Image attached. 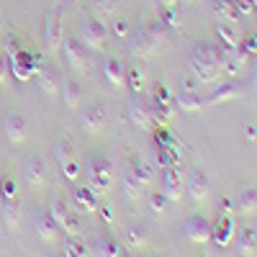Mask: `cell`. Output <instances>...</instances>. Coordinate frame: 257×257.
<instances>
[{
	"label": "cell",
	"mask_w": 257,
	"mask_h": 257,
	"mask_svg": "<svg viewBox=\"0 0 257 257\" xmlns=\"http://www.w3.org/2000/svg\"><path fill=\"white\" fill-rule=\"evenodd\" d=\"M111 31H113L118 39H128V36H132V24H128V18H123V16H113Z\"/></svg>",
	"instance_id": "obj_38"
},
{
	"label": "cell",
	"mask_w": 257,
	"mask_h": 257,
	"mask_svg": "<svg viewBox=\"0 0 257 257\" xmlns=\"http://www.w3.org/2000/svg\"><path fill=\"white\" fill-rule=\"evenodd\" d=\"M185 3H198V0H185Z\"/></svg>",
	"instance_id": "obj_51"
},
{
	"label": "cell",
	"mask_w": 257,
	"mask_h": 257,
	"mask_svg": "<svg viewBox=\"0 0 257 257\" xmlns=\"http://www.w3.org/2000/svg\"><path fill=\"white\" fill-rule=\"evenodd\" d=\"M123 242H126L128 249H147V244H149V231H147V226L139 224V221L132 224V226H126Z\"/></svg>",
	"instance_id": "obj_21"
},
{
	"label": "cell",
	"mask_w": 257,
	"mask_h": 257,
	"mask_svg": "<svg viewBox=\"0 0 257 257\" xmlns=\"http://www.w3.org/2000/svg\"><path fill=\"white\" fill-rule=\"evenodd\" d=\"M183 231H185V237H188L193 244H201V247H203V244L211 242V221H208L206 216H198V213L188 216Z\"/></svg>",
	"instance_id": "obj_12"
},
{
	"label": "cell",
	"mask_w": 257,
	"mask_h": 257,
	"mask_svg": "<svg viewBox=\"0 0 257 257\" xmlns=\"http://www.w3.org/2000/svg\"><path fill=\"white\" fill-rule=\"evenodd\" d=\"M72 198H75V206L80 208V211H88V213H95L98 208H100V201H98V196L88 188V185H77L75 188V193H72Z\"/></svg>",
	"instance_id": "obj_22"
},
{
	"label": "cell",
	"mask_w": 257,
	"mask_h": 257,
	"mask_svg": "<svg viewBox=\"0 0 257 257\" xmlns=\"http://www.w3.org/2000/svg\"><path fill=\"white\" fill-rule=\"evenodd\" d=\"M62 39H64V16H62V8H52V13L47 18V29H44L47 49L57 52L62 47Z\"/></svg>",
	"instance_id": "obj_11"
},
{
	"label": "cell",
	"mask_w": 257,
	"mask_h": 257,
	"mask_svg": "<svg viewBox=\"0 0 257 257\" xmlns=\"http://www.w3.org/2000/svg\"><path fill=\"white\" fill-rule=\"evenodd\" d=\"M252 82H254V88H257V64H254V70H252Z\"/></svg>",
	"instance_id": "obj_49"
},
{
	"label": "cell",
	"mask_w": 257,
	"mask_h": 257,
	"mask_svg": "<svg viewBox=\"0 0 257 257\" xmlns=\"http://www.w3.org/2000/svg\"><path fill=\"white\" fill-rule=\"evenodd\" d=\"M24 183L29 190L39 193V190H44L47 188V167L44 162H41L39 157H31L26 165H24Z\"/></svg>",
	"instance_id": "obj_16"
},
{
	"label": "cell",
	"mask_w": 257,
	"mask_h": 257,
	"mask_svg": "<svg viewBox=\"0 0 257 257\" xmlns=\"http://www.w3.org/2000/svg\"><path fill=\"white\" fill-rule=\"evenodd\" d=\"M234 201H237V213H242V216H252V213L257 211V188H244Z\"/></svg>",
	"instance_id": "obj_28"
},
{
	"label": "cell",
	"mask_w": 257,
	"mask_h": 257,
	"mask_svg": "<svg viewBox=\"0 0 257 257\" xmlns=\"http://www.w3.org/2000/svg\"><path fill=\"white\" fill-rule=\"evenodd\" d=\"M155 160L160 167H173L180 162V155H178V147H157L155 152Z\"/></svg>",
	"instance_id": "obj_32"
},
{
	"label": "cell",
	"mask_w": 257,
	"mask_h": 257,
	"mask_svg": "<svg viewBox=\"0 0 257 257\" xmlns=\"http://www.w3.org/2000/svg\"><path fill=\"white\" fill-rule=\"evenodd\" d=\"M160 24H162V29H170V31H178L180 29V18H178L175 6L173 8H165V13L160 16Z\"/></svg>",
	"instance_id": "obj_40"
},
{
	"label": "cell",
	"mask_w": 257,
	"mask_h": 257,
	"mask_svg": "<svg viewBox=\"0 0 257 257\" xmlns=\"http://www.w3.org/2000/svg\"><path fill=\"white\" fill-rule=\"evenodd\" d=\"M229 257H257V229L244 224L237 229V247L229 252Z\"/></svg>",
	"instance_id": "obj_13"
},
{
	"label": "cell",
	"mask_w": 257,
	"mask_h": 257,
	"mask_svg": "<svg viewBox=\"0 0 257 257\" xmlns=\"http://www.w3.org/2000/svg\"><path fill=\"white\" fill-rule=\"evenodd\" d=\"M62 54H64L67 67H70L75 75L90 72V57H88V49H85V44H82L80 39L64 36V39H62Z\"/></svg>",
	"instance_id": "obj_4"
},
{
	"label": "cell",
	"mask_w": 257,
	"mask_h": 257,
	"mask_svg": "<svg viewBox=\"0 0 257 257\" xmlns=\"http://www.w3.org/2000/svg\"><path fill=\"white\" fill-rule=\"evenodd\" d=\"M49 213H52V219L57 221V226L64 234H77L80 231V219L75 216L67 206H64V201H52L49 203Z\"/></svg>",
	"instance_id": "obj_14"
},
{
	"label": "cell",
	"mask_w": 257,
	"mask_h": 257,
	"mask_svg": "<svg viewBox=\"0 0 257 257\" xmlns=\"http://www.w3.org/2000/svg\"><path fill=\"white\" fill-rule=\"evenodd\" d=\"M103 77L111 82V88L121 90L126 88V67L118 57H105L103 59Z\"/></svg>",
	"instance_id": "obj_18"
},
{
	"label": "cell",
	"mask_w": 257,
	"mask_h": 257,
	"mask_svg": "<svg viewBox=\"0 0 257 257\" xmlns=\"http://www.w3.org/2000/svg\"><path fill=\"white\" fill-rule=\"evenodd\" d=\"M62 173H64V178L77 180V175H80V162H77V157H72V160L64 162V165H62Z\"/></svg>",
	"instance_id": "obj_43"
},
{
	"label": "cell",
	"mask_w": 257,
	"mask_h": 257,
	"mask_svg": "<svg viewBox=\"0 0 257 257\" xmlns=\"http://www.w3.org/2000/svg\"><path fill=\"white\" fill-rule=\"evenodd\" d=\"M157 3H160L162 8H173V6L178 3V0H157Z\"/></svg>",
	"instance_id": "obj_48"
},
{
	"label": "cell",
	"mask_w": 257,
	"mask_h": 257,
	"mask_svg": "<svg viewBox=\"0 0 257 257\" xmlns=\"http://www.w3.org/2000/svg\"><path fill=\"white\" fill-rule=\"evenodd\" d=\"M221 208H224L226 213L237 211V201H234V198H224V201H221Z\"/></svg>",
	"instance_id": "obj_47"
},
{
	"label": "cell",
	"mask_w": 257,
	"mask_h": 257,
	"mask_svg": "<svg viewBox=\"0 0 257 257\" xmlns=\"http://www.w3.org/2000/svg\"><path fill=\"white\" fill-rule=\"evenodd\" d=\"M62 98H64V105H67L70 111H77V105H80V100H82V90H80L77 80H64V85H62Z\"/></svg>",
	"instance_id": "obj_30"
},
{
	"label": "cell",
	"mask_w": 257,
	"mask_h": 257,
	"mask_svg": "<svg viewBox=\"0 0 257 257\" xmlns=\"http://www.w3.org/2000/svg\"><path fill=\"white\" fill-rule=\"evenodd\" d=\"M242 93V85L237 80H224L221 85H216V88L211 90V95L206 98L211 105H216V103H226V100H234Z\"/></svg>",
	"instance_id": "obj_20"
},
{
	"label": "cell",
	"mask_w": 257,
	"mask_h": 257,
	"mask_svg": "<svg viewBox=\"0 0 257 257\" xmlns=\"http://www.w3.org/2000/svg\"><path fill=\"white\" fill-rule=\"evenodd\" d=\"M216 31H219L221 49H224V52H237V49H239V41H242V36L237 34V29H234L231 21H221Z\"/></svg>",
	"instance_id": "obj_23"
},
{
	"label": "cell",
	"mask_w": 257,
	"mask_h": 257,
	"mask_svg": "<svg viewBox=\"0 0 257 257\" xmlns=\"http://www.w3.org/2000/svg\"><path fill=\"white\" fill-rule=\"evenodd\" d=\"M162 24L157 29H139L137 34H132L128 39V54L137 57V59H152L157 52H160V44H162Z\"/></svg>",
	"instance_id": "obj_3"
},
{
	"label": "cell",
	"mask_w": 257,
	"mask_h": 257,
	"mask_svg": "<svg viewBox=\"0 0 257 257\" xmlns=\"http://www.w3.org/2000/svg\"><path fill=\"white\" fill-rule=\"evenodd\" d=\"M162 193L167 196L170 203H178L185 193V173L180 170V165L173 167H165V175H162Z\"/></svg>",
	"instance_id": "obj_8"
},
{
	"label": "cell",
	"mask_w": 257,
	"mask_h": 257,
	"mask_svg": "<svg viewBox=\"0 0 257 257\" xmlns=\"http://www.w3.org/2000/svg\"><path fill=\"white\" fill-rule=\"evenodd\" d=\"M252 226H254V229H257V216H254V224H252Z\"/></svg>",
	"instance_id": "obj_52"
},
{
	"label": "cell",
	"mask_w": 257,
	"mask_h": 257,
	"mask_svg": "<svg viewBox=\"0 0 257 257\" xmlns=\"http://www.w3.org/2000/svg\"><path fill=\"white\" fill-rule=\"evenodd\" d=\"M72 3H77V0H72Z\"/></svg>",
	"instance_id": "obj_56"
},
{
	"label": "cell",
	"mask_w": 257,
	"mask_h": 257,
	"mask_svg": "<svg viewBox=\"0 0 257 257\" xmlns=\"http://www.w3.org/2000/svg\"><path fill=\"white\" fill-rule=\"evenodd\" d=\"M98 211L103 213V219L108 221V224H113V221H116V219H113V208H111V206H100Z\"/></svg>",
	"instance_id": "obj_46"
},
{
	"label": "cell",
	"mask_w": 257,
	"mask_h": 257,
	"mask_svg": "<svg viewBox=\"0 0 257 257\" xmlns=\"http://www.w3.org/2000/svg\"><path fill=\"white\" fill-rule=\"evenodd\" d=\"M57 257H64V254H57Z\"/></svg>",
	"instance_id": "obj_54"
},
{
	"label": "cell",
	"mask_w": 257,
	"mask_h": 257,
	"mask_svg": "<svg viewBox=\"0 0 257 257\" xmlns=\"http://www.w3.org/2000/svg\"><path fill=\"white\" fill-rule=\"evenodd\" d=\"M6 49H8V57H11V59H13V57H18L21 52H24V47H21V41L16 39V34H11V36H8Z\"/></svg>",
	"instance_id": "obj_44"
},
{
	"label": "cell",
	"mask_w": 257,
	"mask_h": 257,
	"mask_svg": "<svg viewBox=\"0 0 257 257\" xmlns=\"http://www.w3.org/2000/svg\"><path fill=\"white\" fill-rule=\"evenodd\" d=\"M3 128H6L8 142H13V144H24L29 139V123H26V118L21 113H8Z\"/></svg>",
	"instance_id": "obj_17"
},
{
	"label": "cell",
	"mask_w": 257,
	"mask_h": 257,
	"mask_svg": "<svg viewBox=\"0 0 257 257\" xmlns=\"http://www.w3.org/2000/svg\"><path fill=\"white\" fill-rule=\"evenodd\" d=\"M213 11H216L219 16H224V18H229L231 24H237V21L242 18L237 6H234V0H213Z\"/></svg>",
	"instance_id": "obj_34"
},
{
	"label": "cell",
	"mask_w": 257,
	"mask_h": 257,
	"mask_svg": "<svg viewBox=\"0 0 257 257\" xmlns=\"http://www.w3.org/2000/svg\"><path fill=\"white\" fill-rule=\"evenodd\" d=\"M175 105H178L180 111H185V113H196V111H201L203 100H201V95H198L196 90L180 88V93L175 95Z\"/></svg>",
	"instance_id": "obj_26"
},
{
	"label": "cell",
	"mask_w": 257,
	"mask_h": 257,
	"mask_svg": "<svg viewBox=\"0 0 257 257\" xmlns=\"http://www.w3.org/2000/svg\"><path fill=\"white\" fill-rule=\"evenodd\" d=\"M126 85L132 88L134 95H142V90H144V70L139 67V64H134V67L126 72Z\"/></svg>",
	"instance_id": "obj_35"
},
{
	"label": "cell",
	"mask_w": 257,
	"mask_h": 257,
	"mask_svg": "<svg viewBox=\"0 0 257 257\" xmlns=\"http://www.w3.org/2000/svg\"><path fill=\"white\" fill-rule=\"evenodd\" d=\"M90 8H93V13H95L98 18H111V16H116V11H118L116 0H93Z\"/></svg>",
	"instance_id": "obj_36"
},
{
	"label": "cell",
	"mask_w": 257,
	"mask_h": 257,
	"mask_svg": "<svg viewBox=\"0 0 257 257\" xmlns=\"http://www.w3.org/2000/svg\"><path fill=\"white\" fill-rule=\"evenodd\" d=\"M34 229H36V237H39L41 242H54V239H57V234H59V226H57V221L52 219V213H49V211L36 213Z\"/></svg>",
	"instance_id": "obj_19"
},
{
	"label": "cell",
	"mask_w": 257,
	"mask_h": 257,
	"mask_svg": "<svg viewBox=\"0 0 257 257\" xmlns=\"http://www.w3.org/2000/svg\"><path fill=\"white\" fill-rule=\"evenodd\" d=\"M121 257H126V254H121Z\"/></svg>",
	"instance_id": "obj_58"
},
{
	"label": "cell",
	"mask_w": 257,
	"mask_h": 257,
	"mask_svg": "<svg viewBox=\"0 0 257 257\" xmlns=\"http://www.w3.org/2000/svg\"><path fill=\"white\" fill-rule=\"evenodd\" d=\"M226 52L221 49V44L216 41H198L190 52V72L198 82H219L221 80V64H224Z\"/></svg>",
	"instance_id": "obj_1"
},
{
	"label": "cell",
	"mask_w": 257,
	"mask_h": 257,
	"mask_svg": "<svg viewBox=\"0 0 257 257\" xmlns=\"http://www.w3.org/2000/svg\"><path fill=\"white\" fill-rule=\"evenodd\" d=\"M121 254H123V247L113 237H98L93 242V257H121Z\"/></svg>",
	"instance_id": "obj_25"
},
{
	"label": "cell",
	"mask_w": 257,
	"mask_h": 257,
	"mask_svg": "<svg viewBox=\"0 0 257 257\" xmlns=\"http://www.w3.org/2000/svg\"><path fill=\"white\" fill-rule=\"evenodd\" d=\"M62 254L64 257H85V254H88V247H85V242L80 237L70 234L67 242H64V247H62Z\"/></svg>",
	"instance_id": "obj_33"
},
{
	"label": "cell",
	"mask_w": 257,
	"mask_h": 257,
	"mask_svg": "<svg viewBox=\"0 0 257 257\" xmlns=\"http://www.w3.org/2000/svg\"><path fill=\"white\" fill-rule=\"evenodd\" d=\"M167 206H170V201H167L165 193H152V196H149V211H152L155 216H162L167 211Z\"/></svg>",
	"instance_id": "obj_39"
},
{
	"label": "cell",
	"mask_w": 257,
	"mask_h": 257,
	"mask_svg": "<svg viewBox=\"0 0 257 257\" xmlns=\"http://www.w3.org/2000/svg\"><path fill=\"white\" fill-rule=\"evenodd\" d=\"M3 219H6V226L11 231L18 229V221H21V206H18V196L16 198H6L3 196Z\"/></svg>",
	"instance_id": "obj_29"
},
{
	"label": "cell",
	"mask_w": 257,
	"mask_h": 257,
	"mask_svg": "<svg viewBox=\"0 0 257 257\" xmlns=\"http://www.w3.org/2000/svg\"><path fill=\"white\" fill-rule=\"evenodd\" d=\"M149 105H152V113H155V123L157 126H167V121L175 116V95L170 93L165 85H157L155 93H152V100H149Z\"/></svg>",
	"instance_id": "obj_5"
},
{
	"label": "cell",
	"mask_w": 257,
	"mask_h": 257,
	"mask_svg": "<svg viewBox=\"0 0 257 257\" xmlns=\"http://www.w3.org/2000/svg\"><path fill=\"white\" fill-rule=\"evenodd\" d=\"M128 118H132V123L137 128H142V132H149V128L155 126V113H152V105H149L147 98L142 95H134L132 100H128Z\"/></svg>",
	"instance_id": "obj_9"
},
{
	"label": "cell",
	"mask_w": 257,
	"mask_h": 257,
	"mask_svg": "<svg viewBox=\"0 0 257 257\" xmlns=\"http://www.w3.org/2000/svg\"><path fill=\"white\" fill-rule=\"evenodd\" d=\"M113 162L105 157H93L88 165V188L95 193L98 198L108 196L113 190Z\"/></svg>",
	"instance_id": "obj_2"
},
{
	"label": "cell",
	"mask_w": 257,
	"mask_h": 257,
	"mask_svg": "<svg viewBox=\"0 0 257 257\" xmlns=\"http://www.w3.org/2000/svg\"><path fill=\"white\" fill-rule=\"evenodd\" d=\"M85 257H90V254H85Z\"/></svg>",
	"instance_id": "obj_57"
},
{
	"label": "cell",
	"mask_w": 257,
	"mask_h": 257,
	"mask_svg": "<svg viewBox=\"0 0 257 257\" xmlns=\"http://www.w3.org/2000/svg\"><path fill=\"white\" fill-rule=\"evenodd\" d=\"M80 126L85 134L90 137H98L105 126H108V111H105V105L100 103H93V105H85L80 111Z\"/></svg>",
	"instance_id": "obj_7"
},
{
	"label": "cell",
	"mask_w": 257,
	"mask_h": 257,
	"mask_svg": "<svg viewBox=\"0 0 257 257\" xmlns=\"http://www.w3.org/2000/svg\"><path fill=\"white\" fill-rule=\"evenodd\" d=\"M234 234H237V224H234V219L229 213H219V219L211 221V239L219 247H229Z\"/></svg>",
	"instance_id": "obj_15"
},
{
	"label": "cell",
	"mask_w": 257,
	"mask_h": 257,
	"mask_svg": "<svg viewBox=\"0 0 257 257\" xmlns=\"http://www.w3.org/2000/svg\"><path fill=\"white\" fill-rule=\"evenodd\" d=\"M252 6H254V8H257V0H252Z\"/></svg>",
	"instance_id": "obj_53"
},
{
	"label": "cell",
	"mask_w": 257,
	"mask_h": 257,
	"mask_svg": "<svg viewBox=\"0 0 257 257\" xmlns=\"http://www.w3.org/2000/svg\"><path fill=\"white\" fill-rule=\"evenodd\" d=\"M198 257H206V254H198Z\"/></svg>",
	"instance_id": "obj_55"
},
{
	"label": "cell",
	"mask_w": 257,
	"mask_h": 257,
	"mask_svg": "<svg viewBox=\"0 0 257 257\" xmlns=\"http://www.w3.org/2000/svg\"><path fill=\"white\" fill-rule=\"evenodd\" d=\"M0 39H3V18H0Z\"/></svg>",
	"instance_id": "obj_50"
},
{
	"label": "cell",
	"mask_w": 257,
	"mask_h": 257,
	"mask_svg": "<svg viewBox=\"0 0 257 257\" xmlns=\"http://www.w3.org/2000/svg\"><path fill=\"white\" fill-rule=\"evenodd\" d=\"M8 75H11V64H8L6 54H0V88L8 82Z\"/></svg>",
	"instance_id": "obj_45"
},
{
	"label": "cell",
	"mask_w": 257,
	"mask_h": 257,
	"mask_svg": "<svg viewBox=\"0 0 257 257\" xmlns=\"http://www.w3.org/2000/svg\"><path fill=\"white\" fill-rule=\"evenodd\" d=\"M80 41L85 44V49L103 52V49H105V41H108V26H105L100 18H88V21L82 24Z\"/></svg>",
	"instance_id": "obj_6"
},
{
	"label": "cell",
	"mask_w": 257,
	"mask_h": 257,
	"mask_svg": "<svg viewBox=\"0 0 257 257\" xmlns=\"http://www.w3.org/2000/svg\"><path fill=\"white\" fill-rule=\"evenodd\" d=\"M54 152H57V162H59V165H64L67 160H72V157H75V149H72V144H70V139H67V137H59V139H57Z\"/></svg>",
	"instance_id": "obj_37"
},
{
	"label": "cell",
	"mask_w": 257,
	"mask_h": 257,
	"mask_svg": "<svg viewBox=\"0 0 257 257\" xmlns=\"http://www.w3.org/2000/svg\"><path fill=\"white\" fill-rule=\"evenodd\" d=\"M155 139H157V147H178L173 134L167 132V126H160L157 132H155Z\"/></svg>",
	"instance_id": "obj_41"
},
{
	"label": "cell",
	"mask_w": 257,
	"mask_h": 257,
	"mask_svg": "<svg viewBox=\"0 0 257 257\" xmlns=\"http://www.w3.org/2000/svg\"><path fill=\"white\" fill-rule=\"evenodd\" d=\"M132 173L149 188V183H152V175H155V170L152 167H149V162L144 160V157H139V155H134L132 157Z\"/></svg>",
	"instance_id": "obj_31"
},
{
	"label": "cell",
	"mask_w": 257,
	"mask_h": 257,
	"mask_svg": "<svg viewBox=\"0 0 257 257\" xmlns=\"http://www.w3.org/2000/svg\"><path fill=\"white\" fill-rule=\"evenodd\" d=\"M144 190H147V185L132 173V170H128V173L123 175V180H121V193H123L128 201H142Z\"/></svg>",
	"instance_id": "obj_27"
},
{
	"label": "cell",
	"mask_w": 257,
	"mask_h": 257,
	"mask_svg": "<svg viewBox=\"0 0 257 257\" xmlns=\"http://www.w3.org/2000/svg\"><path fill=\"white\" fill-rule=\"evenodd\" d=\"M0 193H3L6 198H16L18 196V180L16 178H3V185H0Z\"/></svg>",
	"instance_id": "obj_42"
},
{
	"label": "cell",
	"mask_w": 257,
	"mask_h": 257,
	"mask_svg": "<svg viewBox=\"0 0 257 257\" xmlns=\"http://www.w3.org/2000/svg\"><path fill=\"white\" fill-rule=\"evenodd\" d=\"M36 80H39V88H41V93L44 95H57L59 93V77H57V72L52 70V67H39L36 70Z\"/></svg>",
	"instance_id": "obj_24"
},
{
	"label": "cell",
	"mask_w": 257,
	"mask_h": 257,
	"mask_svg": "<svg viewBox=\"0 0 257 257\" xmlns=\"http://www.w3.org/2000/svg\"><path fill=\"white\" fill-rule=\"evenodd\" d=\"M185 193L196 201V203H206L211 196V180L206 178V173L201 170H190L185 175Z\"/></svg>",
	"instance_id": "obj_10"
}]
</instances>
